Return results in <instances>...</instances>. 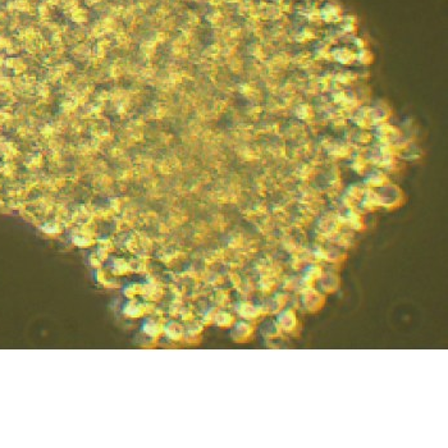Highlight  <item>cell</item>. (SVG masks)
Wrapping results in <instances>:
<instances>
[{
	"label": "cell",
	"mask_w": 448,
	"mask_h": 448,
	"mask_svg": "<svg viewBox=\"0 0 448 448\" xmlns=\"http://www.w3.org/2000/svg\"><path fill=\"white\" fill-rule=\"evenodd\" d=\"M325 303V295L320 291H317L314 287L305 288V293L302 296V305L307 312L315 314L323 309Z\"/></svg>",
	"instance_id": "6da1fadb"
},
{
	"label": "cell",
	"mask_w": 448,
	"mask_h": 448,
	"mask_svg": "<svg viewBox=\"0 0 448 448\" xmlns=\"http://www.w3.org/2000/svg\"><path fill=\"white\" fill-rule=\"evenodd\" d=\"M276 322L282 333L293 334L297 331L298 319L297 315H296V311L293 309H283L282 311H279V315Z\"/></svg>",
	"instance_id": "7a4b0ae2"
},
{
	"label": "cell",
	"mask_w": 448,
	"mask_h": 448,
	"mask_svg": "<svg viewBox=\"0 0 448 448\" xmlns=\"http://www.w3.org/2000/svg\"><path fill=\"white\" fill-rule=\"evenodd\" d=\"M254 334V325H251L250 323H240L237 324V327H235V331H233V337H235V341L237 342L251 341Z\"/></svg>",
	"instance_id": "3957f363"
},
{
	"label": "cell",
	"mask_w": 448,
	"mask_h": 448,
	"mask_svg": "<svg viewBox=\"0 0 448 448\" xmlns=\"http://www.w3.org/2000/svg\"><path fill=\"white\" fill-rule=\"evenodd\" d=\"M320 283V288H322V292L324 293H334L339 288V278L337 276H324L323 274L322 278L318 281Z\"/></svg>",
	"instance_id": "277c9868"
},
{
	"label": "cell",
	"mask_w": 448,
	"mask_h": 448,
	"mask_svg": "<svg viewBox=\"0 0 448 448\" xmlns=\"http://www.w3.org/2000/svg\"><path fill=\"white\" fill-rule=\"evenodd\" d=\"M261 333H262V336L265 337V338H269V339L278 338V337H281L282 334H283L281 332V329H279L277 322H265L264 323V325H262V328H261Z\"/></svg>",
	"instance_id": "5b68a950"
},
{
	"label": "cell",
	"mask_w": 448,
	"mask_h": 448,
	"mask_svg": "<svg viewBox=\"0 0 448 448\" xmlns=\"http://www.w3.org/2000/svg\"><path fill=\"white\" fill-rule=\"evenodd\" d=\"M298 284H300V282L297 281V279L296 278H291V279H288L287 282H286V290H288V291H293L295 290L296 287H298Z\"/></svg>",
	"instance_id": "8992f818"
}]
</instances>
